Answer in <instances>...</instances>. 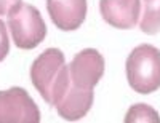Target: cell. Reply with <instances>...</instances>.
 <instances>
[{"label": "cell", "mask_w": 160, "mask_h": 123, "mask_svg": "<svg viewBox=\"0 0 160 123\" xmlns=\"http://www.w3.org/2000/svg\"><path fill=\"white\" fill-rule=\"evenodd\" d=\"M31 80L48 104L56 106L71 86L69 67L61 50L48 48L32 62Z\"/></svg>", "instance_id": "1"}, {"label": "cell", "mask_w": 160, "mask_h": 123, "mask_svg": "<svg viewBox=\"0 0 160 123\" xmlns=\"http://www.w3.org/2000/svg\"><path fill=\"white\" fill-rule=\"evenodd\" d=\"M127 78L133 91L149 94L160 88V50L139 45L127 58Z\"/></svg>", "instance_id": "2"}, {"label": "cell", "mask_w": 160, "mask_h": 123, "mask_svg": "<svg viewBox=\"0 0 160 123\" xmlns=\"http://www.w3.org/2000/svg\"><path fill=\"white\" fill-rule=\"evenodd\" d=\"M8 29L13 42L21 50H34L43 42L47 26L40 11L29 3L19 2L8 11Z\"/></svg>", "instance_id": "3"}, {"label": "cell", "mask_w": 160, "mask_h": 123, "mask_svg": "<svg viewBox=\"0 0 160 123\" xmlns=\"http://www.w3.org/2000/svg\"><path fill=\"white\" fill-rule=\"evenodd\" d=\"M40 112L24 88L0 91V123H38Z\"/></svg>", "instance_id": "4"}, {"label": "cell", "mask_w": 160, "mask_h": 123, "mask_svg": "<svg viewBox=\"0 0 160 123\" xmlns=\"http://www.w3.org/2000/svg\"><path fill=\"white\" fill-rule=\"evenodd\" d=\"M104 58L98 50H82L69 64L72 85L83 90H93L104 75Z\"/></svg>", "instance_id": "5"}, {"label": "cell", "mask_w": 160, "mask_h": 123, "mask_svg": "<svg viewBox=\"0 0 160 123\" xmlns=\"http://www.w3.org/2000/svg\"><path fill=\"white\" fill-rule=\"evenodd\" d=\"M48 15L58 29L75 31L87 16V0H47Z\"/></svg>", "instance_id": "6"}, {"label": "cell", "mask_w": 160, "mask_h": 123, "mask_svg": "<svg viewBox=\"0 0 160 123\" xmlns=\"http://www.w3.org/2000/svg\"><path fill=\"white\" fill-rule=\"evenodd\" d=\"M99 10L104 21L117 29L135 27L141 15L139 0H99Z\"/></svg>", "instance_id": "7"}, {"label": "cell", "mask_w": 160, "mask_h": 123, "mask_svg": "<svg viewBox=\"0 0 160 123\" xmlns=\"http://www.w3.org/2000/svg\"><path fill=\"white\" fill-rule=\"evenodd\" d=\"M93 106V90H83L72 85L66 91L62 99L56 104L58 114L68 121H75L83 118Z\"/></svg>", "instance_id": "8"}, {"label": "cell", "mask_w": 160, "mask_h": 123, "mask_svg": "<svg viewBox=\"0 0 160 123\" xmlns=\"http://www.w3.org/2000/svg\"><path fill=\"white\" fill-rule=\"evenodd\" d=\"M144 15L141 19V31L154 35L160 31V0H142Z\"/></svg>", "instance_id": "9"}, {"label": "cell", "mask_w": 160, "mask_h": 123, "mask_svg": "<svg viewBox=\"0 0 160 123\" xmlns=\"http://www.w3.org/2000/svg\"><path fill=\"white\" fill-rule=\"evenodd\" d=\"M139 121H152L160 123V117L154 109L148 104H135L127 112L125 123H139Z\"/></svg>", "instance_id": "10"}, {"label": "cell", "mask_w": 160, "mask_h": 123, "mask_svg": "<svg viewBox=\"0 0 160 123\" xmlns=\"http://www.w3.org/2000/svg\"><path fill=\"white\" fill-rule=\"evenodd\" d=\"M10 51V42H8V34H7V26L0 19V62H2Z\"/></svg>", "instance_id": "11"}, {"label": "cell", "mask_w": 160, "mask_h": 123, "mask_svg": "<svg viewBox=\"0 0 160 123\" xmlns=\"http://www.w3.org/2000/svg\"><path fill=\"white\" fill-rule=\"evenodd\" d=\"M19 2L21 0H0V15H8V11Z\"/></svg>", "instance_id": "12"}]
</instances>
